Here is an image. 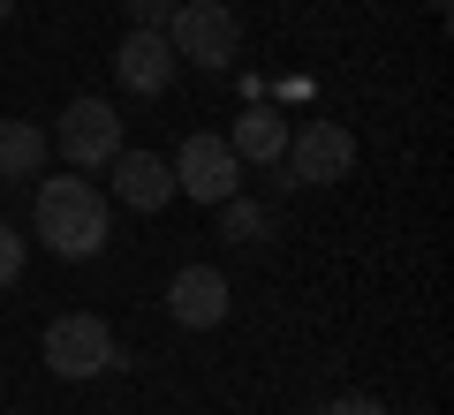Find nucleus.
<instances>
[{"label":"nucleus","instance_id":"1","mask_svg":"<svg viewBox=\"0 0 454 415\" xmlns=\"http://www.w3.org/2000/svg\"><path fill=\"white\" fill-rule=\"evenodd\" d=\"M38 242H46L61 265H83V257H98V250L114 242V211H106V196H98L91 181L76 174V166L38 181Z\"/></svg>","mask_w":454,"mask_h":415},{"label":"nucleus","instance_id":"2","mask_svg":"<svg viewBox=\"0 0 454 415\" xmlns=\"http://www.w3.org/2000/svg\"><path fill=\"white\" fill-rule=\"evenodd\" d=\"M46 370L68 385L83 378H106V370H121V340H114L106 318H91V310H68V318L46 325Z\"/></svg>","mask_w":454,"mask_h":415},{"label":"nucleus","instance_id":"3","mask_svg":"<svg viewBox=\"0 0 454 415\" xmlns=\"http://www.w3.org/2000/svg\"><path fill=\"white\" fill-rule=\"evenodd\" d=\"M167 46H175V61L235 68V53H243V23H235L227 0H182L175 16H167Z\"/></svg>","mask_w":454,"mask_h":415},{"label":"nucleus","instance_id":"4","mask_svg":"<svg viewBox=\"0 0 454 415\" xmlns=\"http://www.w3.org/2000/svg\"><path fill=\"white\" fill-rule=\"evenodd\" d=\"M53 151H61L76 174H91V166H106L114 151H121V113L106 106V98H68L61 121H53Z\"/></svg>","mask_w":454,"mask_h":415},{"label":"nucleus","instance_id":"5","mask_svg":"<svg viewBox=\"0 0 454 415\" xmlns=\"http://www.w3.org/2000/svg\"><path fill=\"white\" fill-rule=\"evenodd\" d=\"M280 166H288V181H303V189L348 181L356 174V136H348L340 121H303L288 136V151H280Z\"/></svg>","mask_w":454,"mask_h":415},{"label":"nucleus","instance_id":"6","mask_svg":"<svg viewBox=\"0 0 454 415\" xmlns=\"http://www.w3.org/2000/svg\"><path fill=\"white\" fill-rule=\"evenodd\" d=\"M175 189L190 196V204H227V196L243 189V159L227 151V136L197 128V136H182V151H175Z\"/></svg>","mask_w":454,"mask_h":415},{"label":"nucleus","instance_id":"7","mask_svg":"<svg viewBox=\"0 0 454 415\" xmlns=\"http://www.w3.org/2000/svg\"><path fill=\"white\" fill-rule=\"evenodd\" d=\"M227 310H235V295H227L220 265H182L175 280H167V318H175L182 333H212V325H227Z\"/></svg>","mask_w":454,"mask_h":415},{"label":"nucleus","instance_id":"8","mask_svg":"<svg viewBox=\"0 0 454 415\" xmlns=\"http://www.w3.org/2000/svg\"><path fill=\"white\" fill-rule=\"evenodd\" d=\"M106 174H114V204L121 211H167V196H175V166L160 159V151H114L106 159Z\"/></svg>","mask_w":454,"mask_h":415},{"label":"nucleus","instance_id":"9","mask_svg":"<svg viewBox=\"0 0 454 415\" xmlns=\"http://www.w3.org/2000/svg\"><path fill=\"white\" fill-rule=\"evenodd\" d=\"M114 83L137 98H160L167 83H175V46H167V31H129L121 46H114Z\"/></svg>","mask_w":454,"mask_h":415},{"label":"nucleus","instance_id":"10","mask_svg":"<svg viewBox=\"0 0 454 415\" xmlns=\"http://www.w3.org/2000/svg\"><path fill=\"white\" fill-rule=\"evenodd\" d=\"M227 151H235L243 166H280V151H288V121H280L273 106L235 113V128H227Z\"/></svg>","mask_w":454,"mask_h":415},{"label":"nucleus","instance_id":"11","mask_svg":"<svg viewBox=\"0 0 454 415\" xmlns=\"http://www.w3.org/2000/svg\"><path fill=\"white\" fill-rule=\"evenodd\" d=\"M38 174H46V128L0 121V181H38Z\"/></svg>","mask_w":454,"mask_h":415},{"label":"nucleus","instance_id":"12","mask_svg":"<svg viewBox=\"0 0 454 415\" xmlns=\"http://www.w3.org/2000/svg\"><path fill=\"white\" fill-rule=\"evenodd\" d=\"M212 211H220V242H265V227H273V211L250 204L243 189L227 196V204H212Z\"/></svg>","mask_w":454,"mask_h":415},{"label":"nucleus","instance_id":"13","mask_svg":"<svg viewBox=\"0 0 454 415\" xmlns=\"http://www.w3.org/2000/svg\"><path fill=\"white\" fill-rule=\"evenodd\" d=\"M16 280H23V234H16L8 219H0V295L16 288Z\"/></svg>","mask_w":454,"mask_h":415},{"label":"nucleus","instance_id":"14","mask_svg":"<svg viewBox=\"0 0 454 415\" xmlns=\"http://www.w3.org/2000/svg\"><path fill=\"white\" fill-rule=\"evenodd\" d=\"M167 16H175L167 0H129V23H137V31H167Z\"/></svg>","mask_w":454,"mask_h":415},{"label":"nucleus","instance_id":"15","mask_svg":"<svg viewBox=\"0 0 454 415\" xmlns=\"http://www.w3.org/2000/svg\"><path fill=\"white\" fill-rule=\"evenodd\" d=\"M325 415H387V408L372 393H340V400H325Z\"/></svg>","mask_w":454,"mask_h":415},{"label":"nucleus","instance_id":"16","mask_svg":"<svg viewBox=\"0 0 454 415\" xmlns=\"http://www.w3.org/2000/svg\"><path fill=\"white\" fill-rule=\"evenodd\" d=\"M8 16H16V0H0V23H8Z\"/></svg>","mask_w":454,"mask_h":415}]
</instances>
